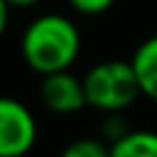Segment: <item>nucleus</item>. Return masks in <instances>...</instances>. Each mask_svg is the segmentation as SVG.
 <instances>
[{"instance_id": "obj_1", "label": "nucleus", "mask_w": 157, "mask_h": 157, "mask_svg": "<svg viewBox=\"0 0 157 157\" xmlns=\"http://www.w3.org/2000/svg\"><path fill=\"white\" fill-rule=\"evenodd\" d=\"M20 52L25 64L39 76L69 71L78 59L81 34L66 15L47 12L27 25L20 42Z\"/></svg>"}, {"instance_id": "obj_2", "label": "nucleus", "mask_w": 157, "mask_h": 157, "mask_svg": "<svg viewBox=\"0 0 157 157\" xmlns=\"http://www.w3.org/2000/svg\"><path fill=\"white\" fill-rule=\"evenodd\" d=\"M86 103L101 113H120L135 103L142 93L132 61H101L91 66L83 76Z\"/></svg>"}, {"instance_id": "obj_3", "label": "nucleus", "mask_w": 157, "mask_h": 157, "mask_svg": "<svg viewBox=\"0 0 157 157\" xmlns=\"http://www.w3.org/2000/svg\"><path fill=\"white\" fill-rule=\"evenodd\" d=\"M37 145L34 113L17 98L0 96V157H25Z\"/></svg>"}, {"instance_id": "obj_4", "label": "nucleus", "mask_w": 157, "mask_h": 157, "mask_svg": "<svg viewBox=\"0 0 157 157\" xmlns=\"http://www.w3.org/2000/svg\"><path fill=\"white\" fill-rule=\"evenodd\" d=\"M39 98H42V105L56 115H74L88 105L83 78H76L71 71H56V74L42 76Z\"/></svg>"}, {"instance_id": "obj_5", "label": "nucleus", "mask_w": 157, "mask_h": 157, "mask_svg": "<svg viewBox=\"0 0 157 157\" xmlns=\"http://www.w3.org/2000/svg\"><path fill=\"white\" fill-rule=\"evenodd\" d=\"M130 61L137 74V83H140L142 96H147L150 101L157 103V34L145 39L135 49Z\"/></svg>"}, {"instance_id": "obj_6", "label": "nucleus", "mask_w": 157, "mask_h": 157, "mask_svg": "<svg viewBox=\"0 0 157 157\" xmlns=\"http://www.w3.org/2000/svg\"><path fill=\"white\" fill-rule=\"evenodd\" d=\"M110 157H157V132L128 130L123 137L110 142Z\"/></svg>"}, {"instance_id": "obj_7", "label": "nucleus", "mask_w": 157, "mask_h": 157, "mask_svg": "<svg viewBox=\"0 0 157 157\" xmlns=\"http://www.w3.org/2000/svg\"><path fill=\"white\" fill-rule=\"evenodd\" d=\"M59 157H110V145L98 137H78L69 142Z\"/></svg>"}, {"instance_id": "obj_8", "label": "nucleus", "mask_w": 157, "mask_h": 157, "mask_svg": "<svg viewBox=\"0 0 157 157\" xmlns=\"http://www.w3.org/2000/svg\"><path fill=\"white\" fill-rule=\"evenodd\" d=\"M71 5V10H76L78 15H86V17H93V15H103L113 7L115 0H66Z\"/></svg>"}, {"instance_id": "obj_9", "label": "nucleus", "mask_w": 157, "mask_h": 157, "mask_svg": "<svg viewBox=\"0 0 157 157\" xmlns=\"http://www.w3.org/2000/svg\"><path fill=\"white\" fill-rule=\"evenodd\" d=\"M108 115V120H105V137L110 140V142H115L118 137H123L125 132H128V125H125V120L120 118V113H105Z\"/></svg>"}, {"instance_id": "obj_10", "label": "nucleus", "mask_w": 157, "mask_h": 157, "mask_svg": "<svg viewBox=\"0 0 157 157\" xmlns=\"http://www.w3.org/2000/svg\"><path fill=\"white\" fill-rule=\"evenodd\" d=\"M7 22H10V5L5 0H0V37L5 34L7 29Z\"/></svg>"}, {"instance_id": "obj_11", "label": "nucleus", "mask_w": 157, "mask_h": 157, "mask_svg": "<svg viewBox=\"0 0 157 157\" xmlns=\"http://www.w3.org/2000/svg\"><path fill=\"white\" fill-rule=\"evenodd\" d=\"M10 7H32V5H37L39 0H5Z\"/></svg>"}]
</instances>
